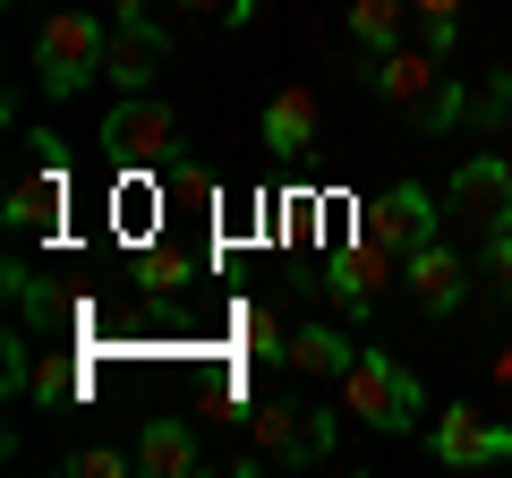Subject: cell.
<instances>
[{"label": "cell", "instance_id": "obj_1", "mask_svg": "<svg viewBox=\"0 0 512 478\" xmlns=\"http://www.w3.org/2000/svg\"><path fill=\"white\" fill-rule=\"evenodd\" d=\"M333 402H342L350 419H367L376 436H419V427H427V393H419V376H410L393 350H376V342L350 350V368L333 376Z\"/></svg>", "mask_w": 512, "mask_h": 478}, {"label": "cell", "instance_id": "obj_2", "mask_svg": "<svg viewBox=\"0 0 512 478\" xmlns=\"http://www.w3.org/2000/svg\"><path fill=\"white\" fill-rule=\"evenodd\" d=\"M103 52H111V18H94V9H52L43 35H35V86L52 94V103H69L77 86L103 77Z\"/></svg>", "mask_w": 512, "mask_h": 478}, {"label": "cell", "instance_id": "obj_3", "mask_svg": "<svg viewBox=\"0 0 512 478\" xmlns=\"http://www.w3.org/2000/svg\"><path fill=\"white\" fill-rule=\"evenodd\" d=\"M444 214L461 222V248H487L495 231H512V154H470L444 180Z\"/></svg>", "mask_w": 512, "mask_h": 478}, {"label": "cell", "instance_id": "obj_4", "mask_svg": "<svg viewBox=\"0 0 512 478\" xmlns=\"http://www.w3.org/2000/svg\"><path fill=\"white\" fill-rule=\"evenodd\" d=\"M342 410V402H333ZM316 402H256V461H282V470H316V461L333 453V436H342V419Z\"/></svg>", "mask_w": 512, "mask_h": 478}, {"label": "cell", "instance_id": "obj_5", "mask_svg": "<svg viewBox=\"0 0 512 478\" xmlns=\"http://www.w3.org/2000/svg\"><path fill=\"white\" fill-rule=\"evenodd\" d=\"M436 231H444V205H436V188H419V180H393V188H376V197L359 205V239H376L384 257H410V248H427Z\"/></svg>", "mask_w": 512, "mask_h": 478}, {"label": "cell", "instance_id": "obj_6", "mask_svg": "<svg viewBox=\"0 0 512 478\" xmlns=\"http://www.w3.org/2000/svg\"><path fill=\"white\" fill-rule=\"evenodd\" d=\"M171 129H180V120H171V103L163 94H120V103L103 111V129H94V146L111 154V163H154V154L171 146Z\"/></svg>", "mask_w": 512, "mask_h": 478}, {"label": "cell", "instance_id": "obj_7", "mask_svg": "<svg viewBox=\"0 0 512 478\" xmlns=\"http://www.w3.org/2000/svg\"><path fill=\"white\" fill-rule=\"evenodd\" d=\"M402 291L419 299V316H453L461 299H470V248L436 231L427 248H410V257H402Z\"/></svg>", "mask_w": 512, "mask_h": 478}, {"label": "cell", "instance_id": "obj_8", "mask_svg": "<svg viewBox=\"0 0 512 478\" xmlns=\"http://www.w3.org/2000/svg\"><path fill=\"white\" fill-rule=\"evenodd\" d=\"M444 77H453V69H444V52L419 35V43H393V52L367 69V86H376V103H393V111H410V120H419V111L436 103Z\"/></svg>", "mask_w": 512, "mask_h": 478}, {"label": "cell", "instance_id": "obj_9", "mask_svg": "<svg viewBox=\"0 0 512 478\" xmlns=\"http://www.w3.org/2000/svg\"><path fill=\"white\" fill-rule=\"evenodd\" d=\"M393 274H402V257H384L376 239H350V248H333V257H325V291L342 299L350 325H367V316H376V299L393 291Z\"/></svg>", "mask_w": 512, "mask_h": 478}, {"label": "cell", "instance_id": "obj_10", "mask_svg": "<svg viewBox=\"0 0 512 478\" xmlns=\"http://www.w3.org/2000/svg\"><path fill=\"white\" fill-rule=\"evenodd\" d=\"M427 444H436V461H453V470H487V461H512V427H504V419H487V410H470V402L436 410Z\"/></svg>", "mask_w": 512, "mask_h": 478}, {"label": "cell", "instance_id": "obj_11", "mask_svg": "<svg viewBox=\"0 0 512 478\" xmlns=\"http://www.w3.org/2000/svg\"><path fill=\"white\" fill-rule=\"evenodd\" d=\"M60 205H69V154L52 146V129L35 137V171L9 188V231H52Z\"/></svg>", "mask_w": 512, "mask_h": 478}, {"label": "cell", "instance_id": "obj_12", "mask_svg": "<svg viewBox=\"0 0 512 478\" xmlns=\"http://www.w3.org/2000/svg\"><path fill=\"white\" fill-rule=\"evenodd\" d=\"M163 60H171V43H163V26H154V18H111L103 77H111L120 94H146L154 77H163Z\"/></svg>", "mask_w": 512, "mask_h": 478}, {"label": "cell", "instance_id": "obj_13", "mask_svg": "<svg viewBox=\"0 0 512 478\" xmlns=\"http://www.w3.org/2000/svg\"><path fill=\"white\" fill-rule=\"evenodd\" d=\"M316 129H325V103H316L308 86H282L274 103H265V154H308L316 146Z\"/></svg>", "mask_w": 512, "mask_h": 478}, {"label": "cell", "instance_id": "obj_14", "mask_svg": "<svg viewBox=\"0 0 512 478\" xmlns=\"http://www.w3.org/2000/svg\"><path fill=\"white\" fill-rule=\"evenodd\" d=\"M137 470H146V478H188V470H197V436H188V419L154 410V419L137 427Z\"/></svg>", "mask_w": 512, "mask_h": 478}, {"label": "cell", "instance_id": "obj_15", "mask_svg": "<svg viewBox=\"0 0 512 478\" xmlns=\"http://www.w3.org/2000/svg\"><path fill=\"white\" fill-rule=\"evenodd\" d=\"M350 333L342 325H325V316H316V325H291V359H282V368H299V376H342L350 368Z\"/></svg>", "mask_w": 512, "mask_h": 478}, {"label": "cell", "instance_id": "obj_16", "mask_svg": "<svg viewBox=\"0 0 512 478\" xmlns=\"http://www.w3.org/2000/svg\"><path fill=\"white\" fill-rule=\"evenodd\" d=\"M402 18H410V0H350V43H359L367 60H384L402 43Z\"/></svg>", "mask_w": 512, "mask_h": 478}, {"label": "cell", "instance_id": "obj_17", "mask_svg": "<svg viewBox=\"0 0 512 478\" xmlns=\"http://www.w3.org/2000/svg\"><path fill=\"white\" fill-rule=\"evenodd\" d=\"M86 393H94V368H86V359H43V368H35V402H43V410L86 402Z\"/></svg>", "mask_w": 512, "mask_h": 478}, {"label": "cell", "instance_id": "obj_18", "mask_svg": "<svg viewBox=\"0 0 512 478\" xmlns=\"http://www.w3.org/2000/svg\"><path fill=\"white\" fill-rule=\"evenodd\" d=\"M0 282H9V299H18V316H26V325H52V316H60V299L43 291V274H35L26 257H9V265H0Z\"/></svg>", "mask_w": 512, "mask_h": 478}, {"label": "cell", "instance_id": "obj_19", "mask_svg": "<svg viewBox=\"0 0 512 478\" xmlns=\"http://www.w3.org/2000/svg\"><path fill=\"white\" fill-rule=\"evenodd\" d=\"M197 274L205 265L188 257V248H146V257H137V282H146V291H188Z\"/></svg>", "mask_w": 512, "mask_h": 478}, {"label": "cell", "instance_id": "obj_20", "mask_svg": "<svg viewBox=\"0 0 512 478\" xmlns=\"http://www.w3.org/2000/svg\"><path fill=\"white\" fill-rule=\"evenodd\" d=\"M470 111H478V94H461V77H444L436 103L419 111V129H427V137H453V129H470Z\"/></svg>", "mask_w": 512, "mask_h": 478}, {"label": "cell", "instance_id": "obj_21", "mask_svg": "<svg viewBox=\"0 0 512 478\" xmlns=\"http://www.w3.org/2000/svg\"><path fill=\"white\" fill-rule=\"evenodd\" d=\"M239 333H248V342H239L248 359H291V333H282L274 308H248V316H239Z\"/></svg>", "mask_w": 512, "mask_h": 478}, {"label": "cell", "instance_id": "obj_22", "mask_svg": "<svg viewBox=\"0 0 512 478\" xmlns=\"http://www.w3.org/2000/svg\"><path fill=\"white\" fill-rule=\"evenodd\" d=\"M410 18L427 26V43H436L444 60L461 52V0H410Z\"/></svg>", "mask_w": 512, "mask_h": 478}, {"label": "cell", "instance_id": "obj_23", "mask_svg": "<svg viewBox=\"0 0 512 478\" xmlns=\"http://www.w3.org/2000/svg\"><path fill=\"white\" fill-rule=\"evenodd\" d=\"M137 470V453H111V444H86V453H69V478H128Z\"/></svg>", "mask_w": 512, "mask_h": 478}, {"label": "cell", "instance_id": "obj_24", "mask_svg": "<svg viewBox=\"0 0 512 478\" xmlns=\"http://www.w3.org/2000/svg\"><path fill=\"white\" fill-rule=\"evenodd\" d=\"M188 18H214V26H248L256 18V0H180Z\"/></svg>", "mask_w": 512, "mask_h": 478}, {"label": "cell", "instance_id": "obj_25", "mask_svg": "<svg viewBox=\"0 0 512 478\" xmlns=\"http://www.w3.org/2000/svg\"><path fill=\"white\" fill-rule=\"evenodd\" d=\"M478 257H487V274H495V299H512V231H495Z\"/></svg>", "mask_w": 512, "mask_h": 478}, {"label": "cell", "instance_id": "obj_26", "mask_svg": "<svg viewBox=\"0 0 512 478\" xmlns=\"http://www.w3.org/2000/svg\"><path fill=\"white\" fill-rule=\"evenodd\" d=\"M111 18H146V0H111Z\"/></svg>", "mask_w": 512, "mask_h": 478}, {"label": "cell", "instance_id": "obj_27", "mask_svg": "<svg viewBox=\"0 0 512 478\" xmlns=\"http://www.w3.org/2000/svg\"><path fill=\"white\" fill-rule=\"evenodd\" d=\"M495 376H504V385H512V350H495Z\"/></svg>", "mask_w": 512, "mask_h": 478}, {"label": "cell", "instance_id": "obj_28", "mask_svg": "<svg viewBox=\"0 0 512 478\" xmlns=\"http://www.w3.org/2000/svg\"><path fill=\"white\" fill-rule=\"evenodd\" d=\"M504 154H512V129H504Z\"/></svg>", "mask_w": 512, "mask_h": 478}]
</instances>
